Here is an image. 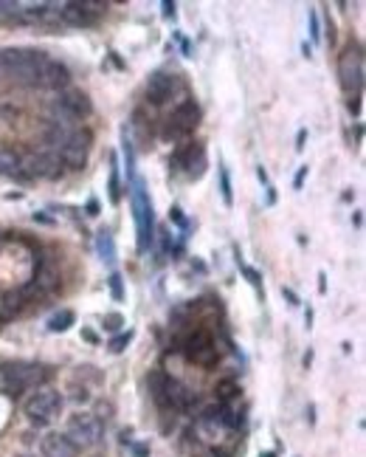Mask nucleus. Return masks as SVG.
Wrapping results in <instances>:
<instances>
[{
  "label": "nucleus",
  "mask_w": 366,
  "mask_h": 457,
  "mask_svg": "<svg viewBox=\"0 0 366 457\" xmlns=\"http://www.w3.org/2000/svg\"><path fill=\"white\" fill-rule=\"evenodd\" d=\"M51 57L37 48H0V71L20 85H37L40 71Z\"/></svg>",
  "instance_id": "1"
},
{
  "label": "nucleus",
  "mask_w": 366,
  "mask_h": 457,
  "mask_svg": "<svg viewBox=\"0 0 366 457\" xmlns=\"http://www.w3.org/2000/svg\"><path fill=\"white\" fill-rule=\"evenodd\" d=\"M63 406H65L63 392H57V389H51V387H40L34 395L26 398L23 415H26V421L34 424V426H48L51 421H57V415L63 412Z\"/></svg>",
  "instance_id": "2"
},
{
  "label": "nucleus",
  "mask_w": 366,
  "mask_h": 457,
  "mask_svg": "<svg viewBox=\"0 0 366 457\" xmlns=\"http://www.w3.org/2000/svg\"><path fill=\"white\" fill-rule=\"evenodd\" d=\"M90 110H93V105H90V99H87V93H82V90H76V88L60 90L57 99L48 102V116H51V122H57V125H71L73 127V122L90 116Z\"/></svg>",
  "instance_id": "3"
},
{
  "label": "nucleus",
  "mask_w": 366,
  "mask_h": 457,
  "mask_svg": "<svg viewBox=\"0 0 366 457\" xmlns=\"http://www.w3.org/2000/svg\"><path fill=\"white\" fill-rule=\"evenodd\" d=\"M65 435L71 438V443L82 452V449H93L104 441V424L99 415L93 412H73L68 415V424H65Z\"/></svg>",
  "instance_id": "4"
},
{
  "label": "nucleus",
  "mask_w": 366,
  "mask_h": 457,
  "mask_svg": "<svg viewBox=\"0 0 366 457\" xmlns=\"http://www.w3.org/2000/svg\"><path fill=\"white\" fill-rule=\"evenodd\" d=\"M130 201H133V218H136V231H139V251L146 254L152 246V201L146 195L144 181L139 175L130 178Z\"/></svg>",
  "instance_id": "5"
},
{
  "label": "nucleus",
  "mask_w": 366,
  "mask_h": 457,
  "mask_svg": "<svg viewBox=\"0 0 366 457\" xmlns=\"http://www.w3.org/2000/svg\"><path fill=\"white\" fill-rule=\"evenodd\" d=\"M48 379V373L37 364H6L0 367V392L17 395L26 389H40V384Z\"/></svg>",
  "instance_id": "6"
},
{
  "label": "nucleus",
  "mask_w": 366,
  "mask_h": 457,
  "mask_svg": "<svg viewBox=\"0 0 366 457\" xmlns=\"http://www.w3.org/2000/svg\"><path fill=\"white\" fill-rule=\"evenodd\" d=\"M239 426V418H237V412H231L228 406H209V409H203L200 415H198V432H200V438L203 441H220L225 432H231V429H237Z\"/></svg>",
  "instance_id": "7"
},
{
  "label": "nucleus",
  "mask_w": 366,
  "mask_h": 457,
  "mask_svg": "<svg viewBox=\"0 0 366 457\" xmlns=\"http://www.w3.org/2000/svg\"><path fill=\"white\" fill-rule=\"evenodd\" d=\"M338 76H341V88L347 90V96H361V88H364V54L361 48H347L338 60Z\"/></svg>",
  "instance_id": "8"
},
{
  "label": "nucleus",
  "mask_w": 366,
  "mask_h": 457,
  "mask_svg": "<svg viewBox=\"0 0 366 457\" xmlns=\"http://www.w3.org/2000/svg\"><path fill=\"white\" fill-rule=\"evenodd\" d=\"M65 172V164L57 152L51 150H40L31 152L28 158H23V175L28 178H45V181H54Z\"/></svg>",
  "instance_id": "9"
},
{
  "label": "nucleus",
  "mask_w": 366,
  "mask_h": 457,
  "mask_svg": "<svg viewBox=\"0 0 366 457\" xmlns=\"http://www.w3.org/2000/svg\"><path fill=\"white\" fill-rule=\"evenodd\" d=\"M90 130H79V127H71L68 139L63 142V147L57 150V155L63 158L65 167H73V169H82L85 161H87V152H90Z\"/></svg>",
  "instance_id": "10"
},
{
  "label": "nucleus",
  "mask_w": 366,
  "mask_h": 457,
  "mask_svg": "<svg viewBox=\"0 0 366 457\" xmlns=\"http://www.w3.org/2000/svg\"><path fill=\"white\" fill-rule=\"evenodd\" d=\"M198 122H200V107L195 105V102H181L175 110H172V116H169V127H166V136H175V139H181V136H189L195 127H198Z\"/></svg>",
  "instance_id": "11"
},
{
  "label": "nucleus",
  "mask_w": 366,
  "mask_h": 457,
  "mask_svg": "<svg viewBox=\"0 0 366 457\" xmlns=\"http://www.w3.org/2000/svg\"><path fill=\"white\" fill-rule=\"evenodd\" d=\"M183 353L195 364H215L217 362V347H215V342H212V336L206 330H195L183 342Z\"/></svg>",
  "instance_id": "12"
},
{
  "label": "nucleus",
  "mask_w": 366,
  "mask_h": 457,
  "mask_svg": "<svg viewBox=\"0 0 366 457\" xmlns=\"http://www.w3.org/2000/svg\"><path fill=\"white\" fill-rule=\"evenodd\" d=\"M178 88V76L175 74H166V71H158L146 79V99L152 105H163Z\"/></svg>",
  "instance_id": "13"
},
{
  "label": "nucleus",
  "mask_w": 366,
  "mask_h": 457,
  "mask_svg": "<svg viewBox=\"0 0 366 457\" xmlns=\"http://www.w3.org/2000/svg\"><path fill=\"white\" fill-rule=\"evenodd\" d=\"M40 88H48V90H68V85H71V71H68V65H63V63H57V60H48L45 65H43V71H40V82H37Z\"/></svg>",
  "instance_id": "14"
},
{
  "label": "nucleus",
  "mask_w": 366,
  "mask_h": 457,
  "mask_svg": "<svg viewBox=\"0 0 366 457\" xmlns=\"http://www.w3.org/2000/svg\"><path fill=\"white\" fill-rule=\"evenodd\" d=\"M40 455L43 457H76L79 449L71 443V438L65 432H48L40 441Z\"/></svg>",
  "instance_id": "15"
},
{
  "label": "nucleus",
  "mask_w": 366,
  "mask_h": 457,
  "mask_svg": "<svg viewBox=\"0 0 366 457\" xmlns=\"http://www.w3.org/2000/svg\"><path fill=\"white\" fill-rule=\"evenodd\" d=\"M178 164H181L192 178H200V175H203V169H206V150L192 145L189 150L178 155Z\"/></svg>",
  "instance_id": "16"
},
{
  "label": "nucleus",
  "mask_w": 366,
  "mask_h": 457,
  "mask_svg": "<svg viewBox=\"0 0 366 457\" xmlns=\"http://www.w3.org/2000/svg\"><path fill=\"white\" fill-rule=\"evenodd\" d=\"M0 175L3 178L23 175V155L14 147H9V145H0Z\"/></svg>",
  "instance_id": "17"
},
{
  "label": "nucleus",
  "mask_w": 366,
  "mask_h": 457,
  "mask_svg": "<svg viewBox=\"0 0 366 457\" xmlns=\"http://www.w3.org/2000/svg\"><path fill=\"white\" fill-rule=\"evenodd\" d=\"M96 251H99V257H102L107 266L116 263V240H113V234H110L107 228H102V231L96 234Z\"/></svg>",
  "instance_id": "18"
},
{
  "label": "nucleus",
  "mask_w": 366,
  "mask_h": 457,
  "mask_svg": "<svg viewBox=\"0 0 366 457\" xmlns=\"http://www.w3.org/2000/svg\"><path fill=\"white\" fill-rule=\"evenodd\" d=\"M166 381H169V376L163 373V370H152L149 373V379H146V384H149V395H152V401L163 409V392H166Z\"/></svg>",
  "instance_id": "19"
},
{
  "label": "nucleus",
  "mask_w": 366,
  "mask_h": 457,
  "mask_svg": "<svg viewBox=\"0 0 366 457\" xmlns=\"http://www.w3.org/2000/svg\"><path fill=\"white\" fill-rule=\"evenodd\" d=\"M73 319H76L73 310L65 308V310H60V313H54V316L48 319V330H51V333H65V330L73 325Z\"/></svg>",
  "instance_id": "20"
},
{
  "label": "nucleus",
  "mask_w": 366,
  "mask_h": 457,
  "mask_svg": "<svg viewBox=\"0 0 366 457\" xmlns=\"http://www.w3.org/2000/svg\"><path fill=\"white\" fill-rule=\"evenodd\" d=\"M237 392H239V384L234 379H222L217 381V387H215V395H217V401L225 406L231 398H237Z\"/></svg>",
  "instance_id": "21"
},
{
  "label": "nucleus",
  "mask_w": 366,
  "mask_h": 457,
  "mask_svg": "<svg viewBox=\"0 0 366 457\" xmlns=\"http://www.w3.org/2000/svg\"><path fill=\"white\" fill-rule=\"evenodd\" d=\"M220 187H222V201L231 206L234 204V195H231V181H228V169L220 167Z\"/></svg>",
  "instance_id": "22"
},
{
  "label": "nucleus",
  "mask_w": 366,
  "mask_h": 457,
  "mask_svg": "<svg viewBox=\"0 0 366 457\" xmlns=\"http://www.w3.org/2000/svg\"><path fill=\"white\" fill-rule=\"evenodd\" d=\"M110 294H113L116 303L124 300V288H122V277H119V274H110Z\"/></svg>",
  "instance_id": "23"
},
{
  "label": "nucleus",
  "mask_w": 366,
  "mask_h": 457,
  "mask_svg": "<svg viewBox=\"0 0 366 457\" xmlns=\"http://www.w3.org/2000/svg\"><path fill=\"white\" fill-rule=\"evenodd\" d=\"M127 342H130V333H122V336H116V339L110 342V350H113V353H122Z\"/></svg>",
  "instance_id": "24"
},
{
  "label": "nucleus",
  "mask_w": 366,
  "mask_h": 457,
  "mask_svg": "<svg viewBox=\"0 0 366 457\" xmlns=\"http://www.w3.org/2000/svg\"><path fill=\"white\" fill-rule=\"evenodd\" d=\"M310 37H313V40L321 37V31H318V14H316V11L310 14Z\"/></svg>",
  "instance_id": "25"
},
{
  "label": "nucleus",
  "mask_w": 366,
  "mask_h": 457,
  "mask_svg": "<svg viewBox=\"0 0 366 457\" xmlns=\"http://www.w3.org/2000/svg\"><path fill=\"white\" fill-rule=\"evenodd\" d=\"M242 271H245V277H248V283H251V285H259V280H262V277H259V274H257L254 268H248V266H242Z\"/></svg>",
  "instance_id": "26"
},
{
  "label": "nucleus",
  "mask_w": 366,
  "mask_h": 457,
  "mask_svg": "<svg viewBox=\"0 0 366 457\" xmlns=\"http://www.w3.org/2000/svg\"><path fill=\"white\" fill-rule=\"evenodd\" d=\"M107 327H110V330H119V327H122V316H119V313H110V316H107Z\"/></svg>",
  "instance_id": "27"
},
{
  "label": "nucleus",
  "mask_w": 366,
  "mask_h": 457,
  "mask_svg": "<svg viewBox=\"0 0 366 457\" xmlns=\"http://www.w3.org/2000/svg\"><path fill=\"white\" fill-rule=\"evenodd\" d=\"M350 110L358 116L361 113V96H350Z\"/></svg>",
  "instance_id": "28"
},
{
  "label": "nucleus",
  "mask_w": 366,
  "mask_h": 457,
  "mask_svg": "<svg viewBox=\"0 0 366 457\" xmlns=\"http://www.w3.org/2000/svg\"><path fill=\"white\" fill-rule=\"evenodd\" d=\"M304 175H307V167H301V169L296 172V181H293V187H296V189H301V184H304Z\"/></svg>",
  "instance_id": "29"
},
{
  "label": "nucleus",
  "mask_w": 366,
  "mask_h": 457,
  "mask_svg": "<svg viewBox=\"0 0 366 457\" xmlns=\"http://www.w3.org/2000/svg\"><path fill=\"white\" fill-rule=\"evenodd\" d=\"M304 136H307V133H304V130H298V139H296L298 145H296V150H301V147H304Z\"/></svg>",
  "instance_id": "30"
},
{
  "label": "nucleus",
  "mask_w": 366,
  "mask_h": 457,
  "mask_svg": "<svg viewBox=\"0 0 366 457\" xmlns=\"http://www.w3.org/2000/svg\"><path fill=\"white\" fill-rule=\"evenodd\" d=\"M172 9H175V3H163V14H166V17L172 14Z\"/></svg>",
  "instance_id": "31"
},
{
  "label": "nucleus",
  "mask_w": 366,
  "mask_h": 457,
  "mask_svg": "<svg viewBox=\"0 0 366 457\" xmlns=\"http://www.w3.org/2000/svg\"><path fill=\"white\" fill-rule=\"evenodd\" d=\"M262 457H276V455H274V452H265V455H262Z\"/></svg>",
  "instance_id": "32"
}]
</instances>
